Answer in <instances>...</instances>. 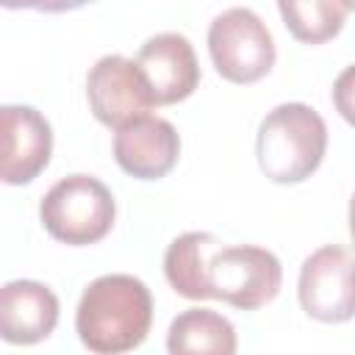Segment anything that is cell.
<instances>
[{"label": "cell", "instance_id": "obj_6", "mask_svg": "<svg viewBox=\"0 0 355 355\" xmlns=\"http://www.w3.org/2000/svg\"><path fill=\"white\" fill-rule=\"evenodd\" d=\"M300 308L324 324L355 319V255L338 244L313 250L300 269Z\"/></svg>", "mask_w": 355, "mask_h": 355}, {"label": "cell", "instance_id": "obj_9", "mask_svg": "<svg viewBox=\"0 0 355 355\" xmlns=\"http://www.w3.org/2000/svg\"><path fill=\"white\" fill-rule=\"evenodd\" d=\"M180 158V136L169 119L144 114L114 133V161L136 180L166 178Z\"/></svg>", "mask_w": 355, "mask_h": 355}, {"label": "cell", "instance_id": "obj_2", "mask_svg": "<svg viewBox=\"0 0 355 355\" xmlns=\"http://www.w3.org/2000/svg\"><path fill=\"white\" fill-rule=\"evenodd\" d=\"M153 324V294L133 275H103L92 280L75 311V333L94 355L136 349Z\"/></svg>", "mask_w": 355, "mask_h": 355}, {"label": "cell", "instance_id": "obj_14", "mask_svg": "<svg viewBox=\"0 0 355 355\" xmlns=\"http://www.w3.org/2000/svg\"><path fill=\"white\" fill-rule=\"evenodd\" d=\"M333 105L341 114V119L355 128V64L338 72L333 83Z\"/></svg>", "mask_w": 355, "mask_h": 355}, {"label": "cell", "instance_id": "obj_18", "mask_svg": "<svg viewBox=\"0 0 355 355\" xmlns=\"http://www.w3.org/2000/svg\"><path fill=\"white\" fill-rule=\"evenodd\" d=\"M349 3V11H355V0H347Z\"/></svg>", "mask_w": 355, "mask_h": 355}, {"label": "cell", "instance_id": "obj_3", "mask_svg": "<svg viewBox=\"0 0 355 355\" xmlns=\"http://www.w3.org/2000/svg\"><path fill=\"white\" fill-rule=\"evenodd\" d=\"M327 153V125L305 103L275 105L258 128V169L272 183L308 180Z\"/></svg>", "mask_w": 355, "mask_h": 355}, {"label": "cell", "instance_id": "obj_16", "mask_svg": "<svg viewBox=\"0 0 355 355\" xmlns=\"http://www.w3.org/2000/svg\"><path fill=\"white\" fill-rule=\"evenodd\" d=\"M6 8H39L42 11V6L47 3V0H0Z\"/></svg>", "mask_w": 355, "mask_h": 355}, {"label": "cell", "instance_id": "obj_11", "mask_svg": "<svg viewBox=\"0 0 355 355\" xmlns=\"http://www.w3.org/2000/svg\"><path fill=\"white\" fill-rule=\"evenodd\" d=\"M58 297L39 280H11L0 291V336L6 344L31 347L58 324Z\"/></svg>", "mask_w": 355, "mask_h": 355}, {"label": "cell", "instance_id": "obj_1", "mask_svg": "<svg viewBox=\"0 0 355 355\" xmlns=\"http://www.w3.org/2000/svg\"><path fill=\"white\" fill-rule=\"evenodd\" d=\"M164 275L186 300H222L239 311L269 305L283 286V266L272 250L225 244L205 230H189L166 247Z\"/></svg>", "mask_w": 355, "mask_h": 355}, {"label": "cell", "instance_id": "obj_10", "mask_svg": "<svg viewBox=\"0 0 355 355\" xmlns=\"http://www.w3.org/2000/svg\"><path fill=\"white\" fill-rule=\"evenodd\" d=\"M136 64L150 83L155 105L183 103L200 86V64L191 42L183 33L166 31L150 36L139 47Z\"/></svg>", "mask_w": 355, "mask_h": 355}, {"label": "cell", "instance_id": "obj_8", "mask_svg": "<svg viewBox=\"0 0 355 355\" xmlns=\"http://www.w3.org/2000/svg\"><path fill=\"white\" fill-rule=\"evenodd\" d=\"M3 158L0 178L8 186H25L36 180L53 155V128L31 105H3Z\"/></svg>", "mask_w": 355, "mask_h": 355}, {"label": "cell", "instance_id": "obj_17", "mask_svg": "<svg viewBox=\"0 0 355 355\" xmlns=\"http://www.w3.org/2000/svg\"><path fill=\"white\" fill-rule=\"evenodd\" d=\"M349 239H352V244H355V194H352V200H349Z\"/></svg>", "mask_w": 355, "mask_h": 355}, {"label": "cell", "instance_id": "obj_13", "mask_svg": "<svg viewBox=\"0 0 355 355\" xmlns=\"http://www.w3.org/2000/svg\"><path fill=\"white\" fill-rule=\"evenodd\" d=\"M286 31L302 44L336 39L347 22V0H277Z\"/></svg>", "mask_w": 355, "mask_h": 355}, {"label": "cell", "instance_id": "obj_4", "mask_svg": "<svg viewBox=\"0 0 355 355\" xmlns=\"http://www.w3.org/2000/svg\"><path fill=\"white\" fill-rule=\"evenodd\" d=\"M42 227L61 244L89 247L103 241L116 219L111 189L83 172L55 180L39 202Z\"/></svg>", "mask_w": 355, "mask_h": 355}, {"label": "cell", "instance_id": "obj_12", "mask_svg": "<svg viewBox=\"0 0 355 355\" xmlns=\"http://www.w3.org/2000/svg\"><path fill=\"white\" fill-rule=\"evenodd\" d=\"M239 347L236 327L230 319L211 308H186L178 313L166 333V349L172 355L183 352H214V355H233Z\"/></svg>", "mask_w": 355, "mask_h": 355}, {"label": "cell", "instance_id": "obj_15", "mask_svg": "<svg viewBox=\"0 0 355 355\" xmlns=\"http://www.w3.org/2000/svg\"><path fill=\"white\" fill-rule=\"evenodd\" d=\"M86 3H92V0H47V3L42 6V11H47V14H61V11H75V8L86 6Z\"/></svg>", "mask_w": 355, "mask_h": 355}, {"label": "cell", "instance_id": "obj_5", "mask_svg": "<svg viewBox=\"0 0 355 355\" xmlns=\"http://www.w3.org/2000/svg\"><path fill=\"white\" fill-rule=\"evenodd\" d=\"M211 61L227 83L250 86L266 78L275 67L277 50L266 22L244 6L227 8L208 25Z\"/></svg>", "mask_w": 355, "mask_h": 355}, {"label": "cell", "instance_id": "obj_7", "mask_svg": "<svg viewBox=\"0 0 355 355\" xmlns=\"http://www.w3.org/2000/svg\"><path fill=\"white\" fill-rule=\"evenodd\" d=\"M86 100L94 119L114 130L155 108V97L136 58L119 53L94 61L86 75Z\"/></svg>", "mask_w": 355, "mask_h": 355}]
</instances>
